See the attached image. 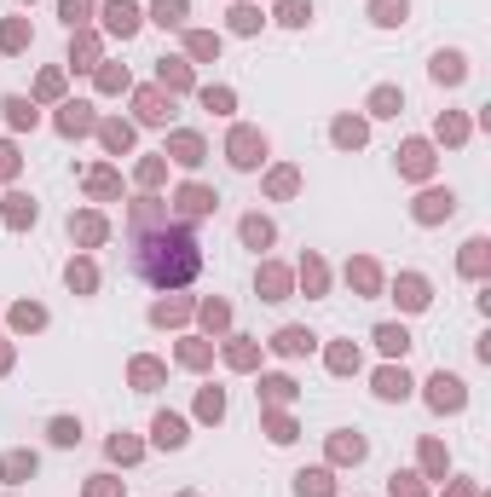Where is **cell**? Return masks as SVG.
<instances>
[{
	"instance_id": "6da1fadb",
	"label": "cell",
	"mask_w": 491,
	"mask_h": 497,
	"mask_svg": "<svg viewBox=\"0 0 491 497\" xmlns=\"http://www.w3.org/2000/svg\"><path fill=\"white\" fill-rule=\"evenodd\" d=\"M197 266H202V254L191 243V231H179V226L156 231V238H139V249H133V272L145 278V283H156V290H168V283H191Z\"/></svg>"
},
{
	"instance_id": "7a4b0ae2",
	"label": "cell",
	"mask_w": 491,
	"mask_h": 497,
	"mask_svg": "<svg viewBox=\"0 0 491 497\" xmlns=\"http://www.w3.org/2000/svg\"><path fill=\"white\" fill-rule=\"evenodd\" d=\"M231 151H237V156H231L237 168H254V162H261V139H254V133H237V139H231Z\"/></svg>"
},
{
	"instance_id": "3957f363",
	"label": "cell",
	"mask_w": 491,
	"mask_h": 497,
	"mask_svg": "<svg viewBox=\"0 0 491 497\" xmlns=\"http://www.w3.org/2000/svg\"><path fill=\"white\" fill-rule=\"evenodd\" d=\"M434 405H462V388L451 382V376H439V382H434Z\"/></svg>"
},
{
	"instance_id": "277c9868",
	"label": "cell",
	"mask_w": 491,
	"mask_h": 497,
	"mask_svg": "<svg viewBox=\"0 0 491 497\" xmlns=\"http://www.w3.org/2000/svg\"><path fill=\"white\" fill-rule=\"evenodd\" d=\"M133 18H139V12L127 6V0H116V6H110V29H122V35H127V29H133Z\"/></svg>"
},
{
	"instance_id": "5b68a950",
	"label": "cell",
	"mask_w": 491,
	"mask_h": 497,
	"mask_svg": "<svg viewBox=\"0 0 491 497\" xmlns=\"http://www.w3.org/2000/svg\"><path fill=\"white\" fill-rule=\"evenodd\" d=\"M156 440H162V445H179V440H185V428H179L174 416H162V422H156Z\"/></svg>"
},
{
	"instance_id": "8992f818",
	"label": "cell",
	"mask_w": 491,
	"mask_h": 497,
	"mask_svg": "<svg viewBox=\"0 0 491 497\" xmlns=\"http://www.w3.org/2000/svg\"><path fill=\"white\" fill-rule=\"evenodd\" d=\"M179 203H185V215H202V208H208V203H214V197H208V191H185Z\"/></svg>"
},
{
	"instance_id": "52a82bcc",
	"label": "cell",
	"mask_w": 491,
	"mask_h": 497,
	"mask_svg": "<svg viewBox=\"0 0 491 497\" xmlns=\"http://www.w3.org/2000/svg\"><path fill=\"white\" fill-rule=\"evenodd\" d=\"M300 491H307V497H324V491H330V480H324V475H300Z\"/></svg>"
},
{
	"instance_id": "ba28073f",
	"label": "cell",
	"mask_w": 491,
	"mask_h": 497,
	"mask_svg": "<svg viewBox=\"0 0 491 497\" xmlns=\"http://www.w3.org/2000/svg\"><path fill=\"white\" fill-rule=\"evenodd\" d=\"M387 353H405V329H382V336H376Z\"/></svg>"
},
{
	"instance_id": "9c48e42d",
	"label": "cell",
	"mask_w": 491,
	"mask_h": 497,
	"mask_svg": "<svg viewBox=\"0 0 491 497\" xmlns=\"http://www.w3.org/2000/svg\"><path fill=\"white\" fill-rule=\"evenodd\" d=\"M0 174H12V151L6 145H0Z\"/></svg>"
}]
</instances>
